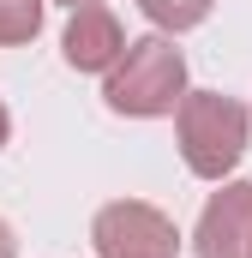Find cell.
<instances>
[{
    "instance_id": "obj_1",
    "label": "cell",
    "mask_w": 252,
    "mask_h": 258,
    "mask_svg": "<svg viewBox=\"0 0 252 258\" xmlns=\"http://www.w3.org/2000/svg\"><path fill=\"white\" fill-rule=\"evenodd\" d=\"M186 96V54L156 30V36H132L120 60L102 72V102L126 120H162L174 114Z\"/></svg>"
},
{
    "instance_id": "obj_2",
    "label": "cell",
    "mask_w": 252,
    "mask_h": 258,
    "mask_svg": "<svg viewBox=\"0 0 252 258\" xmlns=\"http://www.w3.org/2000/svg\"><path fill=\"white\" fill-rule=\"evenodd\" d=\"M174 138H180V162L198 180H228L246 156L252 114L222 90H186L174 108Z\"/></svg>"
},
{
    "instance_id": "obj_3",
    "label": "cell",
    "mask_w": 252,
    "mask_h": 258,
    "mask_svg": "<svg viewBox=\"0 0 252 258\" xmlns=\"http://www.w3.org/2000/svg\"><path fill=\"white\" fill-rule=\"evenodd\" d=\"M90 246L102 258H180V228L144 198H114L96 210Z\"/></svg>"
},
{
    "instance_id": "obj_4",
    "label": "cell",
    "mask_w": 252,
    "mask_h": 258,
    "mask_svg": "<svg viewBox=\"0 0 252 258\" xmlns=\"http://www.w3.org/2000/svg\"><path fill=\"white\" fill-rule=\"evenodd\" d=\"M192 252L198 258H252V180H216V192L198 210Z\"/></svg>"
},
{
    "instance_id": "obj_5",
    "label": "cell",
    "mask_w": 252,
    "mask_h": 258,
    "mask_svg": "<svg viewBox=\"0 0 252 258\" xmlns=\"http://www.w3.org/2000/svg\"><path fill=\"white\" fill-rule=\"evenodd\" d=\"M126 48V30L108 6H72L66 18V36H60V54L72 72H108Z\"/></svg>"
},
{
    "instance_id": "obj_6",
    "label": "cell",
    "mask_w": 252,
    "mask_h": 258,
    "mask_svg": "<svg viewBox=\"0 0 252 258\" xmlns=\"http://www.w3.org/2000/svg\"><path fill=\"white\" fill-rule=\"evenodd\" d=\"M210 6L216 0H138V12L162 30V36H180V30H198L204 18H210Z\"/></svg>"
},
{
    "instance_id": "obj_7",
    "label": "cell",
    "mask_w": 252,
    "mask_h": 258,
    "mask_svg": "<svg viewBox=\"0 0 252 258\" xmlns=\"http://www.w3.org/2000/svg\"><path fill=\"white\" fill-rule=\"evenodd\" d=\"M42 12L48 0H0V48H24L42 36Z\"/></svg>"
},
{
    "instance_id": "obj_8",
    "label": "cell",
    "mask_w": 252,
    "mask_h": 258,
    "mask_svg": "<svg viewBox=\"0 0 252 258\" xmlns=\"http://www.w3.org/2000/svg\"><path fill=\"white\" fill-rule=\"evenodd\" d=\"M0 258H18V240H12V222H0Z\"/></svg>"
},
{
    "instance_id": "obj_9",
    "label": "cell",
    "mask_w": 252,
    "mask_h": 258,
    "mask_svg": "<svg viewBox=\"0 0 252 258\" xmlns=\"http://www.w3.org/2000/svg\"><path fill=\"white\" fill-rule=\"evenodd\" d=\"M6 138H12V114H6V102H0V150H6Z\"/></svg>"
},
{
    "instance_id": "obj_10",
    "label": "cell",
    "mask_w": 252,
    "mask_h": 258,
    "mask_svg": "<svg viewBox=\"0 0 252 258\" xmlns=\"http://www.w3.org/2000/svg\"><path fill=\"white\" fill-rule=\"evenodd\" d=\"M60 6H66V12H72V6H102V0H60Z\"/></svg>"
}]
</instances>
